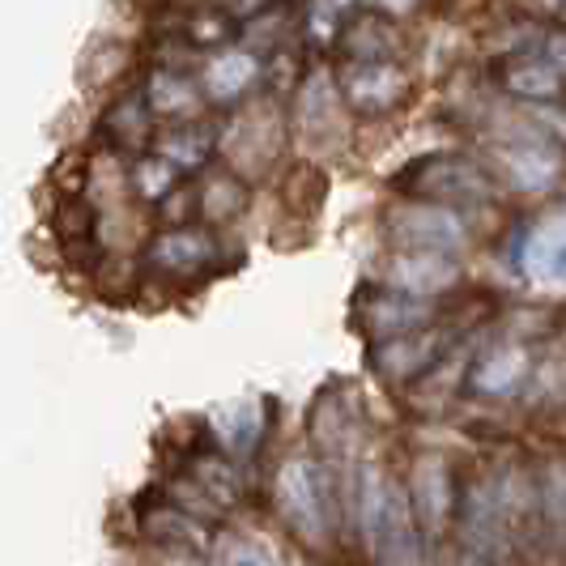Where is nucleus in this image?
<instances>
[{
    "mask_svg": "<svg viewBox=\"0 0 566 566\" xmlns=\"http://www.w3.org/2000/svg\"><path fill=\"white\" fill-rule=\"evenodd\" d=\"M337 85L345 107L354 115H370V119L405 107L409 90H413L405 64H397V60H379V64H349V60H340Z\"/></svg>",
    "mask_w": 566,
    "mask_h": 566,
    "instance_id": "obj_4",
    "label": "nucleus"
},
{
    "mask_svg": "<svg viewBox=\"0 0 566 566\" xmlns=\"http://www.w3.org/2000/svg\"><path fill=\"white\" fill-rule=\"evenodd\" d=\"M397 188L405 197L448 209V205H485V200H494L499 179H494V170L478 167L473 158L443 154V158L413 163L409 175H397Z\"/></svg>",
    "mask_w": 566,
    "mask_h": 566,
    "instance_id": "obj_2",
    "label": "nucleus"
},
{
    "mask_svg": "<svg viewBox=\"0 0 566 566\" xmlns=\"http://www.w3.org/2000/svg\"><path fill=\"white\" fill-rule=\"evenodd\" d=\"M218 4L227 9L234 22H255V18H260V13H264L273 0H218Z\"/></svg>",
    "mask_w": 566,
    "mask_h": 566,
    "instance_id": "obj_26",
    "label": "nucleus"
},
{
    "mask_svg": "<svg viewBox=\"0 0 566 566\" xmlns=\"http://www.w3.org/2000/svg\"><path fill=\"white\" fill-rule=\"evenodd\" d=\"M528 379V349L524 345H494L469 367V384L482 397H507Z\"/></svg>",
    "mask_w": 566,
    "mask_h": 566,
    "instance_id": "obj_13",
    "label": "nucleus"
},
{
    "mask_svg": "<svg viewBox=\"0 0 566 566\" xmlns=\"http://www.w3.org/2000/svg\"><path fill=\"white\" fill-rule=\"evenodd\" d=\"M528 13H537V18H558L566 13V0H520Z\"/></svg>",
    "mask_w": 566,
    "mask_h": 566,
    "instance_id": "obj_27",
    "label": "nucleus"
},
{
    "mask_svg": "<svg viewBox=\"0 0 566 566\" xmlns=\"http://www.w3.org/2000/svg\"><path fill=\"white\" fill-rule=\"evenodd\" d=\"M409 503L418 515V528L426 533H439L443 520L452 515V478H448V464L443 455H418L413 469H409Z\"/></svg>",
    "mask_w": 566,
    "mask_h": 566,
    "instance_id": "obj_9",
    "label": "nucleus"
},
{
    "mask_svg": "<svg viewBox=\"0 0 566 566\" xmlns=\"http://www.w3.org/2000/svg\"><path fill=\"white\" fill-rule=\"evenodd\" d=\"M85 64H103L94 82H98V85H107V82H112V77H119V73H124L128 64H133V52H128L124 43H112V39H103V43H98V56H90V60H85ZM94 82H90V85H94Z\"/></svg>",
    "mask_w": 566,
    "mask_h": 566,
    "instance_id": "obj_25",
    "label": "nucleus"
},
{
    "mask_svg": "<svg viewBox=\"0 0 566 566\" xmlns=\"http://www.w3.org/2000/svg\"><path fill=\"white\" fill-rule=\"evenodd\" d=\"M370 4H379V13H397V9H409L413 0H370Z\"/></svg>",
    "mask_w": 566,
    "mask_h": 566,
    "instance_id": "obj_28",
    "label": "nucleus"
},
{
    "mask_svg": "<svg viewBox=\"0 0 566 566\" xmlns=\"http://www.w3.org/2000/svg\"><path fill=\"white\" fill-rule=\"evenodd\" d=\"M52 227H56L60 248L64 243L98 239V205H90L85 197H60L56 213H52Z\"/></svg>",
    "mask_w": 566,
    "mask_h": 566,
    "instance_id": "obj_21",
    "label": "nucleus"
},
{
    "mask_svg": "<svg viewBox=\"0 0 566 566\" xmlns=\"http://www.w3.org/2000/svg\"><path fill=\"white\" fill-rule=\"evenodd\" d=\"M328 503H333V494L324 482V469L312 460H298V455L285 460L277 473V507H282L285 524L307 545H319L328 533V515H333Z\"/></svg>",
    "mask_w": 566,
    "mask_h": 566,
    "instance_id": "obj_3",
    "label": "nucleus"
},
{
    "mask_svg": "<svg viewBox=\"0 0 566 566\" xmlns=\"http://www.w3.org/2000/svg\"><path fill=\"white\" fill-rule=\"evenodd\" d=\"M248 209V179H239L234 170H218L200 184V218L205 222H230Z\"/></svg>",
    "mask_w": 566,
    "mask_h": 566,
    "instance_id": "obj_18",
    "label": "nucleus"
},
{
    "mask_svg": "<svg viewBox=\"0 0 566 566\" xmlns=\"http://www.w3.org/2000/svg\"><path fill=\"white\" fill-rule=\"evenodd\" d=\"M175 179H179V170L170 167L167 158H142L137 167L128 170V192L137 200H149V205H163V200L175 192Z\"/></svg>",
    "mask_w": 566,
    "mask_h": 566,
    "instance_id": "obj_22",
    "label": "nucleus"
},
{
    "mask_svg": "<svg viewBox=\"0 0 566 566\" xmlns=\"http://www.w3.org/2000/svg\"><path fill=\"white\" fill-rule=\"evenodd\" d=\"M455 277H460V269L448 260V252H400L388 269L392 290L418 294V298L448 290V285H455Z\"/></svg>",
    "mask_w": 566,
    "mask_h": 566,
    "instance_id": "obj_12",
    "label": "nucleus"
},
{
    "mask_svg": "<svg viewBox=\"0 0 566 566\" xmlns=\"http://www.w3.org/2000/svg\"><path fill=\"white\" fill-rule=\"evenodd\" d=\"M537 503H541V515H545L549 524H566V464L563 460H554V464L541 473Z\"/></svg>",
    "mask_w": 566,
    "mask_h": 566,
    "instance_id": "obj_23",
    "label": "nucleus"
},
{
    "mask_svg": "<svg viewBox=\"0 0 566 566\" xmlns=\"http://www.w3.org/2000/svg\"><path fill=\"white\" fill-rule=\"evenodd\" d=\"M494 179L507 184L515 192H541V188H554L563 179L566 158L563 149L545 137H520L494 149Z\"/></svg>",
    "mask_w": 566,
    "mask_h": 566,
    "instance_id": "obj_5",
    "label": "nucleus"
},
{
    "mask_svg": "<svg viewBox=\"0 0 566 566\" xmlns=\"http://www.w3.org/2000/svg\"><path fill=\"white\" fill-rule=\"evenodd\" d=\"M282 145H285V119L277 112V103L269 94H255V98H248L234 112L218 149L227 154L230 170L252 184L264 170H273V163L282 158Z\"/></svg>",
    "mask_w": 566,
    "mask_h": 566,
    "instance_id": "obj_1",
    "label": "nucleus"
},
{
    "mask_svg": "<svg viewBox=\"0 0 566 566\" xmlns=\"http://www.w3.org/2000/svg\"><path fill=\"white\" fill-rule=\"evenodd\" d=\"M213 145H222V137H213V133H200V128H167L154 149H158V158H167L175 170H200V163L213 154Z\"/></svg>",
    "mask_w": 566,
    "mask_h": 566,
    "instance_id": "obj_20",
    "label": "nucleus"
},
{
    "mask_svg": "<svg viewBox=\"0 0 566 566\" xmlns=\"http://www.w3.org/2000/svg\"><path fill=\"white\" fill-rule=\"evenodd\" d=\"M255 77H260V60L248 48H239V52H218V56L200 69L197 82L205 90V98H213V103H239L252 90Z\"/></svg>",
    "mask_w": 566,
    "mask_h": 566,
    "instance_id": "obj_14",
    "label": "nucleus"
},
{
    "mask_svg": "<svg viewBox=\"0 0 566 566\" xmlns=\"http://www.w3.org/2000/svg\"><path fill=\"white\" fill-rule=\"evenodd\" d=\"M384 227H388V234H397L409 252H452L460 243V222L443 205H426V200L392 205Z\"/></svg>",
    "mask_w": 566,
    "mask_h": 566,
    "instance_id": "obj_6",
    "label": "nucleus"
},
{
    "mask_svg": "<svg viewBox=\"0 0 566 566\" xmlns=\"http://www.w3.org/2000/svg\"><path fill=\"white\" fill-rule=\"evenodd\" d=\"M324 200H328V175L315 163H298L282 175V205L294 218H315Z\"/></svg>",
    "mask_w": 566,
    "mask_h": 566,
    "instance_id": "obj_19",
    "label": "nucleus"
},
{
    "mask_svg": "<svg viewBox=\"0 0 566 566\" xmlns=\"http://www.w3.org/2000/svg\"><path fill=\"white\" fill-rule=\"evenodd\" d=\"M337 52L349 64H379V60L405 56V34L392 27L388 13H358L349 27L337 34Z\"/></svg>",
    "mask_w": 566,
    "mask_h": 566,
    "instance_id": "obj_8",
    "label": "nucleus"
},
{
    "mask_svg": "<svg viewBox=\"0 0 566 566\" xmlns=\"http://www.w3.org/2000/svg\"><path fill=\"white\" fill-rule=\"evenodd\" d=\"M213 234L197 227H179V230H163L154 243H149V260L158 269H170V273H192V269H205L213 264Z\"/></svg>",
    "mask_w": 566,
    "mask_h": 566,
    "instance_id": "obj_15",
    "label": "nucleus"
},
{
    "mask_svg": "<svg viewBox=\"0 0 566 566\" xmlns=\"http://www.w3.org/2000/svg\"><path fill=\"white\" fill-rule=\"evenodd\" d=\"M319 4H337L340 9V4H349V0H319Z\"/></svg>",
    "mask_w": 566,
    "mask_h": 566,
    "instance_id": "obj_29",
    "label": "nucleus"
},
{
    "mask_svg": "<svg viewBox=\"0 0 566 566\" xmlns=\"http://www.w3.org/2000/svg\"><path fill=\"white\" fill-rule=\"evenodd\" d=\"M149 119H154L149 98L145 94H124L103 115V137L112 149H145L149 145Z\"/></svg>",
    "mask_w": 566,
    "mask_h": 566,
    "instance_id": "obj_16",
    "label": "nucleus"
},
{
    "mask_svg": "<svg viewBox=\"0 0 566 566\" xmlns=\"http://www.w3.org/2000/svg\"><path fill=\"white\" fill-rule=\"evenodd\" d=\"M145 98H149V112L154 115H167V119H192V115L200 112L205 90H200V82H188V77H179L175 69H167V73H154V77H149Z\"/></svg>",
    "mask_w": 566,
    "mask_h": 566,
    "instance_id": "obj_17",
    "label": "nucleus"
},
{
    "mask_svg": "<svg viewBox=\"0 0 566 566\" xmlns=\"http://www.w3.org/2000/svg\"><path fill=\"white\" fill-rule=\"evenodd\" d=\"M158 213H163V222H167L170 230L192 227L200 218V188H175V192L158 205Z\"/></svg>",
    "mask_w": 566,
    "mask_h": 566,
    "instance_id": "obj_24",
    "label": "nucleus"
},
{
    "mask_svg": "<svg viewBox=\"0 0 566 566\" xmlns=\"http://www.w3.org/2000/svg\"><path fill=\"white\" fill-rule=\"evenodd\" d=\"M499 85L515 103H558L566 94V73L549 56H511L499 69Z\"/></svg>",
    "mask_w": 566,
    "mask_h": 566,
    "instance_id": "obj_10",
    "label": "nucleus"
},
{
    "mask_svg": "<svg viewBox=\"0 0 566 566\" xmlns=\"http://www.w3.org/2000/svg\"><path fill=\"white\" fill-rule=\"evenodd\" d=\"M340 107H345V98H340L337 73L315 69L312 77L298 82V137H307V145L333 142ZM345 112H349V107H345Z\"/></svg>",
    "mask_w": 566,
    "mask_h": 566,
    "instance_id": "obj_7",
    "label": "nucleus"
},
{
    "mask_svg": "<svg viewBox=\"0 0 566 566\" xmlns=\"http://www.w3.org/2000/svg\"><path fill=\"white\" fill-rule=\"evenodd\" d=\"M443 333H409V337H397V340H384L379 349H375V367L384 379H405V384H413V379H422L426 370L439 363V354H443Z\"/></svg>",
    "mask_w": 566,
    "mask_h": 566,
    "instance_id": "obj_11",
    "label": "nucleus"
}]
</instances>
